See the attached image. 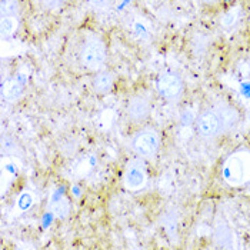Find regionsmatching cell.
Segmentation results:
<instances>
[{"mask_svg": "<svg viewBox=\"0 0 250 250\" xmlns=\"http://www.w3.org/2000/svg\"><path fill=\"white\" fill-rule=\"evenodd\" d=\"M240 120L239 112L226 103H217L205 109L196 120V132L202 139L210 140L233 130Z\"/></svg>", "mask_w": 250, "mask_h": 250, "instance_id": "cell-1", "label": "cell"}, {"mask_svg": "<svg viewBox=\"0 0 250 250\" xmlns=\"http://www.w3.org/2000/svg\"><path fill=\"white\" fill-rule=\"evenodd\" d=\"M223 180L231 186L239 188L250 182V152L237 150L226 157L222 166Z\"/></svg>", "mask_w": 250, "mask_h": 250, "instance_id": "cell-2", "label": "cell"}, {"mask_svg": "<svg viewBox=\"0 0 250 250\" xmlns=\"http://www.w3.org/2000/svg\"><path fill=\"white\" fill-rule=\"evenodd\" d=\"M130 147L137 156L152 159L160 149V136L153 129H143L132 137Z\"/></svg>", "mask_w": 250, "mask_h": 250, "instance_id": "cell-3", "label": "cell"}, {"mask_svg": "<svg viewBox=\"0 0 250 250\" xmlns=\"http://www.w3.org/2000/svg\"><path fill=\"white\" fill-rule=\"evenodd\" d=\"M82 63L89 70H99L106 62V47L100 39L90 36L86 39L82 53H80Z\"/></svg>", "mask_w": 250, "mask_h": 250, "instance_id": "cell-4", "label": "cell"}, {"mask_svg": "<svg viewBox=\"0 0 250 250\" xmlns=\"http://www.w3.org/2000/svg\"><path fill=\"white\" fill-rule=\"evenodd\" d=\"M156 89L159 95L169 102H176L183 95V80L173 72H162L156 79Z\"/></svg>", "mask_w": 250, "mask_h": 250, "instance_id": "cell-5", "label": "cell"}, {"mask_svg": "<svg viewBox=\"0 0 250 250\" xmlns=\"http://www.w3.org/2000/svg\"><path fill=\"white\" fill-rule=\"evenodd\" d=\"M146 182H147V174L145 166L139 160L130 162L123 176L125 188L129 190H140L146 186Z\"/></svg>", "mask_w": 250, "mask_h": 250, "instance_id": "cell-6", "label": "cell"}, {"mask_svg": "<svg viewBox=\"0 0 250 250\" xmlns=\"http://www.w3.org/2000/svg\"><path fill=\"white\" fill-rule=\"evenodd\" d=\"M26 83H27V76L26 73H16L15 76L9 77L4 83H3V87H1V96L6 102L12 103V102H16L21 95H23V90L26 87Z\"/></svg>", "mask_w": 250, "mask_h": 250, "instance_id": "cell-7", "label": "cell"}, {"mask_svg": "<svg viewBox=\"0 0 250 250\" xmlns=\"http://www.w3.org/2000/svg\"><path fill=\"white\" fill-rule=\"evenodd\" d=\"M126 112L130 120L133 122H143L147 119V116L150 113V104L149 100L143 96L132 97L127 103Z\"/></svg>", "mask_w": 250, "mask_h": 250, "instance_id": "cell-8", "label": "cell"}, {"mask_svg": "<svg viewBox=\"0 0 250 250\" xmlns=\"http://www.w3.org/2000/svg\"><path fill=\"white\" fill-rule=\"evenodd\" d=\"M113 83H115V76L110 73V72H99L95 79H93V90L99 93V95H104V93H109L113 87Z\"/></svg>", "mask_w": 250, "mask_h": 250, "instance_id": "cell-9", "label": "cell"}, {"mask_svg": "<svg viewBox=\"0 0 250 250\" xmlns=\"http://www.w3.org/2000/svg\"><path fill=\"white\" fill-rule=\"evenodd\" d=\"M49 206H50V212L58 219H64L70 213V205L63 196H53Z\"/></svg>", "mask_w": 250, "mask_h": 250, "instance_id": "cell-10", "label": "cell"}, {"mask_svg": "<svg viewBox=\"0 0 250 250\" xmlns=\"http://www.w3.org/2000/svg\"><path fill=\"white\" fill-rule=\"evenodd\" d=\"M18 18L16 16H1V21H0V30H1V38H10L16 29H18Z\"/></svg>", "mask_w": 250, "mask_h": 250, "instance_id": "cell-11", "label": "cell"}, {"mask_svg": "<svg viewBox=\"0 0 250 250\" xmlns=\"http://www.w3.org/2000/svg\"><path fill=\"white\" fill-rule=\"evenodd\" d=\"M240 18H242V10H240V7H233V9H230L228 13L223 15L220 23H222V26H223L225 29H231V27H234V26L240 21Z\"/></svg>", "mask_w": 250, "mask_h": 250, "instance_id": "cell-12", "label": "cell"}, {"mask_svg": "<svg viewBox=\"0 0 250 250\" xmlns=\"http://www.w3.org/2000/svg\"><path fill=\"white\" fill-rule=\"evenodd\" d=\"M18 9L16 0H1V16H16Z\"/></svg>", "mask_w": 250, "mask_h": 250, "instance_id": "cell-13", "label": "cell"}, {"mask_svg": "<svg viewBox=\"0 0 250 250\" xmlns=\"http://www.w3.org/2000/svg\"><path fill=\"white\" fill-rule=\"evenodd\" d=\"M32 205H33V196L30 193L20 194V197L18 199V208H19V210L26 212V210H29L32 208Z\"/></svg>", "mask_w": 250, "mask_h": 250, "instance_id": "cell-14", "label": "cell"}, {"mask_svg": "<svg viewBox=\"0 0 250 250\" xmlns=\"http://www.w3.org/2000/svg\"><path fill=\"white\" fill-rule=\"evenodd\" d=\"M66 0H43V4L50 9V10H55V9H59Z\"/></svg>", "mask_w": 250, "mask_h": 250, "instance_id": "cell-15", "label": "cell"}, {"mask_svg": "<svg viewBox=\"0 0 250 250\" xmlns=\"http://www.w3.org/2000/svg\"><path fill=\"white\" fill-rule=\"evenodd\" d=\"M202 3H205V4H213V3H216L217 0H200Z\"/></svg>", "mask_w": 250, "mask_h": 250, "instance_id": "cell-16", "label": "cell"}, {"mask_svg": "<svg viewBox=\"0 0 250 250\" xmlns=\"http://www.w3.org/2000/svg\"><path fill=\"white\" fill-rule=\"evenodd\" d=\"M92 3H102V1H104V0H90Z\"/></svg>", "mask_w": 250, "mask_h": 250, "instance_id": "cell-17", "label": "cell"}]
</instances>
